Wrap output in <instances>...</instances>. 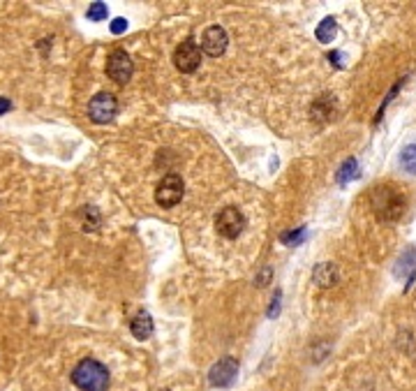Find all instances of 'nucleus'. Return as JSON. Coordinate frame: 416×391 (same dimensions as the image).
Returning a JSON list of instances; mask_svg holds the SVG:
<instances>
[{"label":"nucleus","mask_w":416,"mask_h":391,"mask_svg":"<svg viewBox=\"0 0 416 391\" xmlns=\"http://www.w3.org/2000/svg\"><path fill=\"white\" fill-rule=\"evenodd\" d=\"M116 114H118V102H116V97L112 93H97L93 100L88 102V116L97 125L112 123Z\"/></svg>","instance_id":"20e7f679"},{"label":"nucleus","mask_w":416,"mask_h":391,"mask_svg":"<svg viewBox=\"0 0 416 391\" xmlns=\"http://www.w3.org/2000/svg\"><path fill=\"white\" fill-rule=\"evenodd\" d=\"M359 176V162H356V157H350L345 164L340 167V174H338V181L345 186V183H350L354 181Z\"/></svg>","instance_id":"4468645a"},{"label":"nucleus","mask_w":416,"mask_h":391,"mask_svg":"<svg viewBox=\"0 0 416 391\" xmlns=\"http://www.w3.org/2000/svg\"><path fill=\"white\" fill-rule=\"evenodd\" d=\"M216 229L224 239H236L246 229V216L236 206H227V209H222L216 216Z\"/></svg>","instance_id":"39448f33"},{"label":"nucleus","mask_w":416,"mask_h":391,"mask_svg":"<svg viewBox=\"0 0 416 391\" xmlns=\"http://www.w3.org/2000/svg\"><path fill=\"white\" fill-rule=\"evenodd\" d=\"M370 206L382 223H393V220L402 218V213H405V209H407V199L395 186L387 183V186L372 188Z\"/></svg>","instance_id":"f257e3e1"},{"label":"nucleus","mask_w":416,"mask_h":391,"mask_svg":"<svg viewBox=\"0 0 416 391\" xmlns=\"http://www.w3.org/2000/svg\"><path fill=\"white\" fill-rule=\"evenodd\" d=\"M132 72H134V63L130 58V53L123 51V49H114L107 58V75L114 79L116 84H127L132 79Z\"/></svg>","instance_id":"423d86ee"},{"label":"nucleus","mask_w":416,"mask_h":391,"mask_svg":"<svg viewBox=\"0 0 416 391\" xmlns=\"http://www.w3.org/2000/svg\"><path fill=\"white\" fill-rule=\"evenodd\" d=\"M125 28H127V21H125V19H114V21H112V33H114V35H120Z\"/></svg>","instance_id":"f3484780"},{"label":"nucleus","mask_w":416,"mask_h":391,"mask_svg":"<svg viewBox=\"0 0 416 391\" xmlns=\"http://www.w3.org/2000/svg\"><path fill=\"white\" fill-rule=\"evenodd\" d=\"M12 109V102L10 97H0V116H5Z\"/></svg>","instance_id":"a211bd4d"},{"label":"nucleus","mask_w":416,"mask_h":391,"mask_svg":"<svg viewBox=\"0 0 416 391\" xmlns=\"http://www.w3.org/2000/svg\"><path fill=\"white\" fill-rule=\"evenodd\" d=\"M238 375V362L234 357H222L218 364H213V368L208 370V382L213 387H229Z\"/></svg>","instance_id":"6e6552de"},{"label":"nucleus","mask_w":416,"mask_h":391,"mask_svg":"<svg viewBox=\"0 0 416 391\" xmlns=\"http://www.w3.org/2000/svg\"><path fill=\"white\" fill-rule=\"evenodd\" d=\"M130 329H132V336H134V338H139V340L151 338V336H153V320H151V315H148V313L134 315Z\"/></svg>","instance_id":"9b49d317"},{"label":"nucleus","mask_w":416,"mask_h":391,"mask_svg":"<svg viewBox=\"0 0 416 391\" xmlns=\"http://www.w3.org/2000/svg\"><path fill=\"white\" fill-rule=\"evenodd\" d=\"M107 5L104 3H93V5H88V12H86V16H88L90 21H104L107 19Z\"/></svg>","instance_id":"2eb2a0df"},{"label":"nucleus","mask_w":416,"mask_h":391,"mask_svg":"<svg viewBox=\"0 0 416 391\" xmlns=\"http://www.w3.org/2000/svg\"><path fill=\"white\" fill-rule=\"evenodd\" d=\"M283 239V243H289V246H296V243H301L305 239V229L298 227L296 231H287V234L280 236Z\"/></svg>","instance_id":"dca6fc26"},{"label":"nucleus","mask_w":416,"mask_h":391,"mask_svg":"<svg viewBox=\"0 0 416 391\" xmlns=\"http://www.w3.org/2000/svg\"><path fill=\"white\" fill-rule=\"evenodd\" d=\"M227 45H229V38H227V30L222 26H211L201 35V51L213 58L222 56V53L227 51Z\"/></svg>","instance_id":"1a4fd4ad"},{"label":"nucleus","mask_w":416,"mask_h":391,"mask_svg":"<svg viewBox=\"0 0 416 391\" xmlns=\"http://www.w3.org/2000/svg\"><path fill=\"white\" fill-rule=\"evenodd\" d=\"M400 164L407 174H416V144H409L400 153Z\"/></svg>","instance_id":"ddd939ff"},{"label":"nucleus","mask_w":416,"mask_h":391,"mask_svg":"<svg viewBox=\"0 0 416 391\" xmlns=\"http://www.w3.org/2000/svg\"><path fill=\"white\" fill-rule=\"evenodd\" d=\"M174 65L179 67L181 72H185V75L194 72L201 65V47L194 40L181 42L174 51Z\"/></svg>","instance_id":"0eeeda50"},{"label":"nucleus","mask_w":416,"mask_h":391,"mask_svg":"<svg viewBox=\"0 0 416 391\" xmlns=\"http://www.w3.org/2000/svg\"><path fill=\"white\" fill-rule=\"evenodd\" d=\"M335 33H338V23H335L333 16H326V19H324L315 30V35L320 42H333Z\"/></svg>","instance_id":"f8f14e48"},{"label":"nucleus","mask_w":416,"mask_h":391,"mask_svg":"<svg viewBox=\"0 0 416 391\" xmlns=\"http://www.w3.org/2000/svg\"><path fill=\"white\" fill-rule=\"evenodd\" d=\"M312 278H315V283L320 287H333L338 283V268H335V264H331V262H322V264L315 266Z\"/></svg>","instance_id":"9d476101"},{"label":"nucleus","mask_w":416,"mask_h":391,"mask_svg":"<svg viewBox=\"0 0 416 391\" xmlns=\"http://www.w3.org/2000/svg\"><path fill=\"white\" fill-rule=\"evenodd\" d=\"M183 194H185V183L179 174H167L155 188V201L162 209H174L176 204H181Z\"/></svg>","instance_id":"7ed1b4c3"},{"label":"nucleus","mask_w":416,"mask_h":391,"mask_svg":"<svg viewBox=\"0 0 416 391\" xmlns=\"http://www.w3.org/2000/svg\"><path fill=\"white\" fill-rule=\"evenodd\" d=\"M72 382L81 391H107L109 389V368L97 359H83L72 370Z\"/></svg>","instance_id":"f03ea898"}]
</instances>
